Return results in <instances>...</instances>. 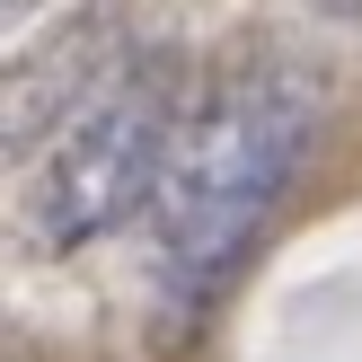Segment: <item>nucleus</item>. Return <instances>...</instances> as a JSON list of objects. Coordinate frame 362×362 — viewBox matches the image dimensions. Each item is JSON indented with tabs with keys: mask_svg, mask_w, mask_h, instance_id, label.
<instances>
[{
	"mask_svg": "<svg viewBox=\"0 0 362 362\" xmlns=\"http://www.w3.org/2000/svg\"><path fill=\"white\" fill-rule=\"evenodd\" d=\"M177 80L168 62H133L106 71L98 88L53 115L45 151L27 168V230L45 247H88L106 230H124L141 204H159L177 159Z\"/></svg>",
	"mask_w": 362,
	"mask_h": 362,
	"instance_id": "obj_2",
	"label": "nucleus"
},
{
	"mask_svg": "<svg viewBox=\"0 0 362 362\" xmlns=\"http://www.w3.org/2000/svg\"><path fill=\"white\" fill-rule=\"evenodd\" d=\"M310 151V88L292 71H239L186 115L159 186V318L194 327L274 221L283 186Z\"/></svg>",
	"mask_w": 362,
	"mask_h": 362,
	"instance_id": "obj_1",
	"label": "nucleus"
},
{
	"mask_svg": "<svg viewBox=\"0 0 362 362\" xmlns=\"http://www.w3.org/2000/svg\"><path fill=\"white\" fill-rule=\"evenodd\" d=\"M9 9H27V0H9Z\"/></svg>",
	"mask_w": 362,
	"mask_h": 362,
	"instance_id": "obj_3",
	"label": "nucleus"
}]
</instances>
